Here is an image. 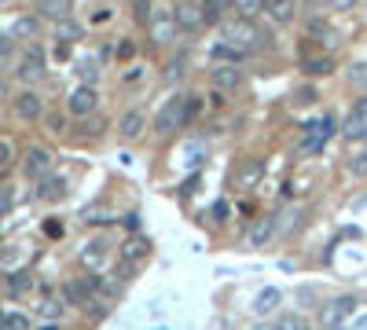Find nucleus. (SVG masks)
I'll list each match as a JSON object with an SVG mask.
<instances>
[{
	"label": "nucleus",
	"instance_id": "obj_23",
	"mask_svg": "<svg viewBox=\"0 0 367 330\" xmlns=\"http://www.w3.org/2000/svg\"><path fill=\"white\" fill-rule=\"evenodd\" d=\"M232 8L243 15V19H253L258 11H265V0H232Z\"/></svg>",
	"mask_w": 367,
	"mask_h": 330
},
{
	"label": "nucleus",
	"instance_id": "obj_50",
	"mask_svg": "<svg viewBox=\"0 0 367 330\" xmlns=\"http://www.w3.org/2000/svg\"><path fill=\"white\" fill-rule=\"evenodd\" d=\"M158 330H169V326H158Z\"/></svg>",
	"mask_w": 367,
	"mask_h": 330
},
{
	"label": "nucleus",
	"instance_id": "obj_3",
	"mask_svg": "<svg viewBox=\"0 0 367 330\" xmlns=\"http://www.w3.org/2000/svg\"><path fill=\"white\" fill-rule=\"evenodd\" d=\"M356 312V297H334L331 305H323L320 308V326L323 330H345V323H349V316Z\"/></svg>",
	"mask_w": 367,
	"mask_h": 330
},
{
	"label": "nucleus",
	"instance_id": "obj_7",
	"mask_svg": "<svg viewBox=\"0 0 367 330\" xmlns=\"http://www.w3.org/2000/svg\"><path fill=\"white\" fill-rule=\"evenodd\" d=\"M210 81H213V88H220V92H232V88H239V85H243V70H239L235 62H213Z\"/></svg>",
	"mask_w": 367,
	"mask_h": 330
},
{
	"label": "nucleus",
	"instance_id": "obj_12",
	"mask_svg": "<svg viewBox=\"0 0 367 330\" xmlns=\"http://www.w3.org/2000/svg\"><path fill=\"white\" fill-rule=\"evenodd\" d=\"M19 77H22V81H41V77H44V55H41V48H29V52L22 55Z\"/></svg>",
	"mask_w": 367,
	"mask_h": 330
},
{
	"label": "nucleus",
	"instance_id": "obj_42",
	"mask_svg": "<svg viewBox=\"0 0 367 330\" xmlns=\"http://www.w3.org/2000/svg\"><path fill=\"white\" fill-rule=\"evenodd\" d=\"M133 55H136V44L133 41H121L118 44V59H133Z\"/></svg>",
	"mask_w": 367,
	"mask_h": 330
},
{
	"label": "nucleus",
	"instance_id": "obj_8",
	"mask_svg": "<svg viewBox=\"0 0 367 330\" xmlns=\"http://www.w3.org/2000/svg\"><path fill=\"white\" fill-rule=\"evenodd\" d=\"M342 136L345 140H367V99H360V103L349 110V118L342 125Z\"/></svg>",
	"mask_w": 367,
	"mask_h": 330
},
{
	"label": "nucleus",
	"instance_id": "obj_49",
	"mask_svg": "<svg viewBox=\"0 0 367 330\" xmlns=\"http://www.w3.org/2000/svg\"><path fill=\"white\" fill-rule=\"evenodd\" d=\"M253 330H279V326H272V323H258V326H253Z\"/></svg>",
	"mask_w": 367,
	"mask_h": 330
},
{
	"label": "nucleus",
	"instance_id": "obj_40",
	"mask_svg": "<svg viewBox=\"0 0 367 330\" xmlns=\"http://www.w3.org/2000/svg\"><path fill=\"white\" fill-rule=\"evenodd\" d=\"M327 8H331V11H353L356 0H327Z\"/></svg>",
	"mask_w": 367,
	"mask_h": 330
},
{
	"label": "nucleus",
	"instance_id": "obj_47",
	"mask_svg": "<svg viewBox=\"0 0 367 330\" xmlns=\"http://www.w3.org/2000/svg\"><path fill=\"white\" fill-rule=\"evenodd\" d=\"M85 128H88V132H92V136H100V132H103V121H100V118H95V121H88V125H85Z\"/></svg>",
	"mask_w": 367,
	"mask_h": 330
},
{
	"label": "nucleus",
	"instance_id": "obj_21",
	"mask_svg": "<svg viewBox=\"0 0 367 330\" xmlns=\"http://www.w3.org/2000/svg\"><path fill=\"white\" fill-rule=\"evenodd\" d=\"M202 8L210 22H225V11H232V0H202Z\"/></svg>",
	"mask_w": 367,
	"mask_h": 330
},
{
	"label": "nucleus",
	"instance_id": "obj_5",
	"mask_svg": "<svg viewBox=\"0 0 367 330\" xmlns=\"http://www.w3.org/2000/svg\"><path fill=\"white\" fill-rule=\"evenodd\" d=\"M261 176H265V161L261 158H243L235 165V173H232V184L239 191H250V187L261 184Z\"/></svg>",
	"mask_w": 367,
	"mask_h": 330
},
{
	"label": "nucleus",
	"instance_id": "obj_27",
	"mask_svg": "<svg viewBox=\"0 0 367 330\" xmlns=\"http://www.w3.org/2000/svg\"><path fill=\"white\" fill-rule=\"evenodd\" d=\"M81 260L88 264V268H100V264H103V242H88V250L81 253Z\"/></svg>",
	"mask_w": 367,
	"mask_h": 330
},
{
	"label": "nucleus",
	"instance_id": "obj_22",
	"mask_svg": "<svg viewBox=\"0 0 367 330\" xmlns=\"http://www.w3.org/2000/svg\"><path fill=\"white\" fill-rule=\"evenodd\" d=\"M41 198H48V202H55V198H62L67 194V180H55V176H48L44 184H41V191H37Z\"/></svg>",
	"mask_w": 367,
	"mask_h": 330
},
{
	"label": "nucleus",
	"instance_id": "obj_34",
	"mask_svg": "<svg viewBox=\"0 0 367 330\" xmlns=\"http://www.w3.org/2000/svg\"><path fill=\"white\" fill-rule=\"evenodd\" d=\"M133 8H136L140 22H151V0H133Z\"/></svg>",
	"mask_w": 367,
	"mask_h": 330
},
{
	"label": "nucleus",
	"instance_id": "obj_1",
	"mask_svg": "<svg viewBox=\"0 0 367 330\" xmlns=\"http://www.w3.org/2000/svg\"><path fill=\"white\" fill-rule=\"evenodd\" d=\"M191 121V95H173L162 103V110L154 114V132L158 136H169Z\"/></svg>",
	"mask_w": 367,
	"mask_h": 330
},
{
	"label": "nucleus",
	"instance_id": "obj_25",
	"mask_svg": "<svg viewBox=\"0 0 367 330\" xmlns=\"http://www.w3.org/2000/svg\"><path fill=\"white\" fill-rule=\"evenodd\" d=\"M0 330H29V319L19 312H8V316H0Z\"/></svg>",
	"mask_w": 367,
	"mask_h": 330
},
{
	"label": "nucleus",
	"instance_id": "obj_28",
	"mask_svg": "<svg viewBox=\"0 0 367 330\" xmlns=\"http://www.w3.org/2000/svg\"><path fill=\"white\" fill-rule=\"evenodd\" d=\"M184 66H187V52H177V55L169 59V66H166V77H169V81H177V77L184 74Z\"/></svg>",
	"mask_w": 367,
	"mask_h": 330
},
{
	"label": "nucleus",
	"instance_id": "obj_14",
	"mask_svg": "<svg viewBox=\"0 0 367 330\" xmlns=\"http://www.w3.org/2000/svg\"><path fill=\"white\" fill-rule=\"evenodd\" d=\"M272 231H276V217H261V220L250 224L246 242H250V246H265L268 239H272Z\"/></svg>",
	"mask_w": 367,
	"mask_h": 330
},
{
	"label": "nucleus",
	"instance_id": "obj_16",
	"mask_svg": "<svg viewBox=\"0 0 367 330\" xmlns=\"http://www.w3.org/2000/svg\"><path fill=\"white\" fill-rule=\"evenodd\" d=\"M92 286H95V279H74V283H67L62 286V297H67L70 305H88V293H92Z\"/></svg>",
	"mask_w": 367,
	"mask_h": 330
},
{
	"label": "nucleus",
	"instance_id": "obj_11",
	"mask_svg": "<svg viewBox=\"0 0 367 330\" xmlns=\"http://www.w3.org/2000/svg\"><path fill=\"white\" fill-rule=\"evenodd\" d=\"M15 114H19L22 121H37L41 114H44L41 95L37 92H19V95H15Z\"/></svg>",
	"mask_w": 367,
	"mask_h": 330
},
{
	"label": "nucleus",
	"instance_id": "obj_30",
	"mask_svg": "<svg viewBox=\"0 0 367 330\" xmlns=\"http://www.w3.org/2000/svg\"><path fill=\"white\" fill-rule=\"evenodd\" d=\"M213 59H228V62H239V59H243V52H239V48H232V44L225 41V44H217V48H213Z\"/></svg>",
	"mask_w": 367,
	"mask_h": 330
},
{
	"label": "nucleus",
	"instance_id": "obj_24",
	"mask_svg": "<svg viewBox=\"0 0 367 330\" xmlns=\"http://www.w3.org/2000/svg\"><path fill=\"white\" fill-rule=\"evenodd\" d=\"M11 33H15V37H22V41H26V37H37V19L22 15V19L15 22V29H11Z\"/></svg>",
	"mask_w": 367,
	"mask_h": 330
},
{
	"label": "nucleus",
	"instance_id": "obj_20",
	"mask_svg": "<svg viewBox=\"0 0 367 330\" xmlns=\"http://www.w3.org/2000/svg\"><path fill=\"white\" fill-rule=\"evenodd\" d=\"M265 11L272 15L276 22H291L294 19V0H265Z\"/></svg>",
	"mask_w": 367,
	"mask_h": 330
},
{
	"label": "nucleus",
	"instance_id": "obj_44",
	"mask_svg": "<svg viewBox=\"0 0 367 330\" xmlns=\"http://www.w3.org/2000/svg\"><path fill=\"white\" fill-rule=\"evenodd\" d=\"M8 206H11V191H8V187H0V217L8 213Z\"/></svg>",
	"mask_w": 367,
	"mask_h": 330
},
{
	"label": "nucleus",
	"instance_id": "obj_19",
	"mask_svg": "<svg viewBox=\"0 0 367 330\" xmlns=\"http://www.w3.org/2000/svg\"><path fill=\"white\" fill-rule=\"evenodd\" d=\"M37 11L48 19H70V0H37Z\"/></svg>",
	"mask_w": 367,
	"mask_h": 330
},
{
	"label": "nucleus",
	"instance_id": "obj_46",
	"mask_svg": "<svg viewBox=\"0 0 367 330\" xmlns=\"http://www.w3.org/2000/svg\"><path fill=\"white\" fill-rule=\"evenodd\" d=\"M44 231H48V235H52V239H55V235H62V224H55V220H48V224H44Z\"/></svg>",
	"mask_w": 367,
	"mask_h": 330
},
{
	"label": "nucleus",
	"instance_id": "obj_2",
	"mask_svg": "<svg viewBox=\"0 0 367 330\" xmlns=\"http://www.w3.org/2000/svg\"><path fill=\"white\" fill-rule=\"evenodd\" d=\"M225 41L232 44V48H239L243 55H250V52H258V48H265V33L253 26L250 19H228L225 22Z\"/></svg>",
	"mask_w": 367,
	"mask_h": 330
},
{
	"label": "nucleus",
	"instance_id": "obj_15",
	"mask_svg": "<svg viewBox=\"0 0 367 330\" xmlns=\"http://www.w3.org/2000/svg\"><path fill=\"white\" fill-rule=\"evenodd\" d=\"M147 253H151V242L143 239V235H133L129 242L121 246V260H125V264H140Z\"/></svg>",
	"mask_w": 367,
	"mask_h": 330
},
{
	"label": "nucleus",
	"instance_id": "obj_6",
	"mask_svg": "<svg viewBox=\"0 0 367 330\" xmlns=\"http://www.w3.org/2000/svg\"><path fill=\"white\" fill-rule=\"evenodd\" d=\"M147 26H151V41L154 44H169L173 37H177V19H173V11H166V8H154Z\"/></svg>",
	"mask_w": 367,
	"mask_h": 330
},
{
	"label": "nucleus",
	"instance_id": "obj_31",
	"mask_svg": "<svg viewBox=\"0 0 367 330\" xmlns=\"http://www.w3.org/2000/svg\"><path fill=\"white\" fill-rule=\"evenodd\" d=\"M309 29H312V33H316V37H320L323 44H334V41H338V37H334V29H331V26H323L320 19H312V22H309Z\"/></svg>",
	"mask_w": 367,
	"mask_h": 330
},
{
	"label": "nucleus",
	"instance_id": "obj_45",
	"mask_svg": "<svg viewBox=\"0 0 367 330\" xmlns=\"http://www.w3.org/2000/svg\"><path fill=\"white\" fill-rule=\"evenodd\" d=\"M195 187H199V176H191L187 184H180V194H195Z\"/></svg>",
	"mask_w": 367,
	"mask_h": 330
},
{
	"label": "nucleus",
	"instance_id": "obj_43",
	"mask_svg": "<svg viewBox=\"0 0 367 330\" xmlns=\"http://www.w3.org/2000/svg\"><path fill=\"white\" fill-rule=\"evenodd\" d=\"M213 220H228V202H213Z\"/></svg>",
	"mask_w": 367,
	"mask_h": 330
},
{
	"label": "nucleus",
	"instance_id": "obj_18",
	"mask_svg": "<svg viewBox=\"0 0 367 330\" xmlns=\"http://www.w3.org/2000/svg\"><path fill=\"white\" fill-rule=\"evenodd\" d=\"M118 132H121V140H136L140 132H143V114H140V110H129V114H121V121H118Z\"/></svg>",
	"mask_w": 367,
	"mask_h": 330
},
{
	"label": "nucleus",
	"instance_id": "obj_48",
	"mask_svg": "<svg viewBox=\"0 0 367 330\" xmlns=\"http://www.w3.org/2000/svg\"><path fill=\"white\" fill-rule=\"evenodd\" d=\"M8 52H11V44H8V37H0V59H4Z\"/></svg>",
	"mask_w": 367,
	"mask_h": 330
},
{
	"label": "nucleus",
	"instance_id": "obj_26",
	"mask_svg": "<svg viewBox=\"0 0 367 330\" xmlns=\"http://www.w3.org/2000/svg\"><path fill=\"white\" fill-rule=\"evenodd\" d=\"M349 85H353V88H367V62H353V66H349Z\"/></svg>",
	"mask_w": 367,
	"mask_h": 330
},
{
	"label": "nucleus",
	"instance_id": "obj_29",
	"mask_svg": "<svg viewBox=\"0 0 367 330\" xmlns=\"http://www.w3.org/2000/svg\"><path fill=\"white\" fill-rule=\"evenodd\" d=\"M55 37H59V41H77V37H81V26H77V22H67V19H59Z\"/></svg>",
	"mask_w": 367,
	"mask_h": 330
},
{
	"label": "nucleus",
	"instance_id": "obj_32",
	"mask_svg": "<svg viewBox=\"0 0 367 330\" xmlns=\"http://www.w3.org/2000/svg\"><path fill=\"white\" fill-rule=\"evenodd\" d=\"M323 136H305V143H301V151H305V154H320L323 151Z\"/></svg>",
	"mask_w": 367,
	"mask_h": 330
},
{
	"label": "nucleus",
	"instance_id": "obj_33",
	"mask_svg": "<svg viewBox=\"0 0 367 330\" xmlns=\"http://www.w3.org/2000/svg\"><path fill=\"white\" fill-rule=\"evenodd\" d=\"M29 286H34V279H29L26 272H19V275L11 279V293H26Z\"/></svg>",
	"mask_w": 367,
	"mask_h": 330
},
{
	"label": "nucleus",
	"instance_id": "obj_38",
	"mask_svg": "<svg viewBox=\"0 0 367 330\" xmlns=\"http://www.w3.org/2000/svg\"><path fill=\"white\" fill-rule=\"evenodd\" d=\"M8 165H11V143H8V140H0V173H4Z\"/></svg>",
	"mask_w": 367,
	"mask_h": 330
},
{
	"label": "nucleus",
	"instance_id": "obj_10",
	"mask_svg": "<svg viewBox=\"0 0 367 330\" xmlns=\"http://www.w3.org/2000/svg\"><path fill=\"white\" fill-rule=\"evenodd\" d=\"M95 103H100L95 88H92V85H81V88H74V92H70L67 110H70V114H77V118H85V114H92V110H95Z\"/></svg>",
	"mask_w": 367,
	"mask_h": 330
},
{
	"label": "nucleus",
	"instance_id": "obj_4",
	"mask_svg": "<svg viewBox=\"0 0 367 330\" xmlns=\"http://www.w3.org/2000/svg\"><path fill=\"white\" fill-rule=\"evenodd\" d=\"M173 19H177V29H184V33H199L206 22H210L199 0H180V4L173 8Z\"/></svg>",
	"mask_w": 367,
	"mask_h": 330
},
{
	"label": "nucleus",
	"instance_id": "obj_36",
	"mask_svg": "<svg viewBox=\"0 0 367 330\" xmlns=\"http://www.w3.org/2000/svg\"><path fill=\"white\" fill-rule=\"evenodd\" d=\"M276 326H279V330H309V326H305V323H301L298 316H283V319H279Z\"/></svg>",
	"mask_w": 367,
	"mask_h": 330
},
{
	"label": "nucleus",
	"instance_id": "obj_39",
	"mask_svg": "<svg viewBox=\"0 0 367 330\" xmlns=\"http://www.w3.org/2000/svg\"><path fill=\"white\" fill-rule=\"evenodd\" d=\"M345 330H367V312H360V316H349Z\"/></svg>",
	"mask_w": 367,
	"mask_h": 330
},
{
	"label": "nucleus",
	"instance_id": "obj_13",
	"mask_svg": "<svg viewBox=\"0 0 367 330\" xmlns=\"http://www.w3.org/2000/svg\"><path fill=\"white\" fill-rule=\"evenodd\" d=\"M279 301H283V293L276 286H265L258 297H253V316H272V312L279 308Z\"/></svg>",
	"mask_w": 367,
	"mask_h": 330
},
{
	"label": "nucleus",
	"instance_id": "obj_17",
	"mask_svg": "<svg viewBox=\"0 0 367 330\" xmlns=\"http://www.w3.org/2000/svg\"><path fill=\"white\" fill-rule=\"evenodd\" d=\"M301 70L309 77H323L334 70V62H331V55H301Z\"/></svg>",
	"mask_w": 367,
	"mask_h": 330
},
{
	"label": "nucleus",
	"instance_id": "obj_37",
	"mask_svg": "<svg viewBox=\"0 0 367 330\" xmlns=\"http://www.w3.org/2000/svg\"><path fill=\"white\" fill-rule=\"evenodd\" d=\"M294 99H298L301 107H312V103H316V88H309V85H305V88H298Z\"/></svg>",
	"mask_w": 367,
	"mask_h": 330
},
{
	"label": "nucleus",
	"instance_id": "obj_35",
	"mask_svg": "<svg viewBox=\"0 0 367 330\" xmlns=\"http://www.w3.org/2000/svg\"><path fill=\"white\" fill-rule=\"evenodd\" d=\"M77 74H81L85 81H92L95 74H100V70H95V59H81V62H77Z\"/></svg>",
	"mask_w": 367,
	"mask_h": 330
},
{
	"label": "nucleus",
	"instance_id": "obj_9",
	"mask_svg": "<svg viewBox=\"0 0 367 330\" xmlns=\"http://www.w3.org/2000/svg\"><path fill=\"white\" fill-rule=\"evenodd\" d=\"M48 173H52V151H48V147H29L26 151V176L44 180Z\"/></svg>",
	"mask_w": 367,
	"mask_h": 330
},
{
	"label": "nucleus",
	"instance_id": "obj_41",
	"mask_svg": "<svg viewBox=\"0 0 367 330\" xmlns=\"http://www.w3.org/2000/svg\"><path fill=\"white\" fill-rule=\"evenodd\" d=\"M349 173L363 176V173H367V154H360V158H353V161H349Z\"/></svg>",
	"mask_w": 367,
	"mask_h": 330
}]
</instances>
